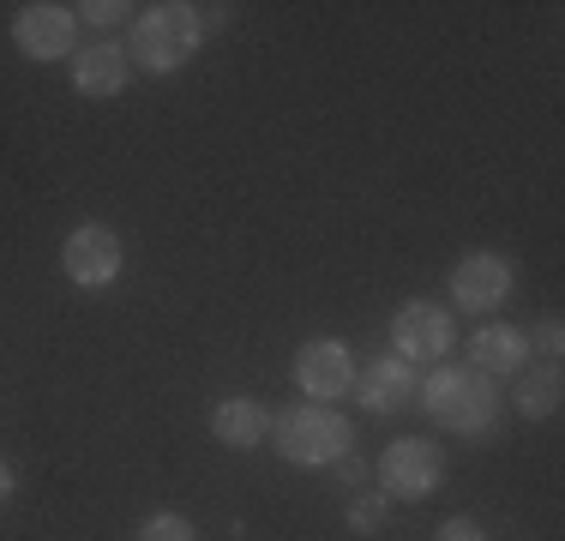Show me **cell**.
<instances>
[{
	"mask_svg": "<svg viewBox=\"0 0 565 541\" xmlns=\"http://www.w3.org/2000/svg\"><path fill=\"white\" fill-rule=\"evenodd\" d=\"M439 476H446V457L427 439H397V445H385V457H380V481H385V494H397V499H427L439 487Z\"/></svg>",
	"mask_w": 565,
	"mask_h": 541,
	"instance_id": "52a82bcc",
	"label": "cell"
},
{
	"mask_svg": "<svg viewBox=\"0 0 565 541\" xmlns=\"http://www.w3.org/2000/svg\"><path fill=\"white\" fill-rule=\"evenodd\" d=\"M73 24H78L73 7H61V0H31V7H19V19H12V43H19V54H31V61H61V54L73 49Z\"/></svg>",
	"mask_w": 565,
	"mask_h": 541,
	"instance_id": "ba28073f",
	"label": "cell"
},
{
	"mask_svg": "<svg viewBox=\"0 0 565 541\" xmlns=\"http://www.w3.org/2000/svg\"><path fill=\"white\" fill-rule=\"evenodd\" d=\"M535 343H542L547 356H559V349H565V319L559 314H542V325H535Z\"/></svg>",
	"mask_w": 565,
	"mask_h": 541,
	"instance_id": "d6986e66",
	"label": "cell"
},
{
	"mask_svg": "<svg viewBox=\"0 0 565 541\" xmlns=\"http://www.w3.org/2000/svg\"><path fill=\"white\" fill-rule=\"evenodd\" d=\"M523 349H530V337H523L518 325H481L476 343H469V368H481L488 379L523 373Z\"/></svg>",
	"mask_w": 565,
	"mask_h": 541,
	"instance_id": "7c38bea8",
	"label": "cell"
},
{
	"mask_svg": "<svg viewBox=\"0 0 565 541\" xmlns=\"http://www.w3.org/2000/svg\"><path fill=\"white\" fill-rule=\"evenodd\" d=\"M415 397H422V410L451 433H488L493 415H500V391H493V379L481 368H446V361H439Z\"/></svg>",
	"mask_w": 565,
	"mask_h": 541,
	"instance_id": "6da1fadb",
	"label": "cell"
},
{
	"mask_svg": "<svg viewBox=\"0 0 565 541\" xmlns=\"http://www.w3.org/2000/svg\"><path fill=\"white\" fill-rule=\"evenodd\" d=\"M511 283H518V270L505 253H463L451 270V301L463 314H500L511 301Z\"/></svg>",
	"mask_w": 565,
	"mask_h": 541,
	"instance_id": "5b68a950",
	"label": "cell"
},
{
	"mask_svg": "<svg viewBox=\"0 0 565 541\" xmlns=\"http://www.w3.org/2000/svg\"><path fill=\"white\" fill-rule=\"evenodd\" d=\"M392 349L409 368H439L451 356V314H439L434 301H403L392 319Z\"/></svg>",
	"mask_w": 565,
	"mask_h": 541,
	"instance_id": "277c9868",
	"label": "cell"
},
{
	"mask_svg": "<svg viewBox=\"0 0 565 541\" xmlns=\"http://www.w3.org/2000/svg\"><path fill=\"white\" fill-rule=\"evenodd\" d=\"M205 43V24H199V7H186V0H163V7H151L139 24H132V61L145 66V73H174V66H186Z\"/></svg>",
	"mask_w": 565,
	"mask_h": 541,
	"instance_id": "3957f363",
	"label": "cell"
},
{
	"mask_svg": "<svg viewBox=\"0 0 565 541\" xmlns=\"http://www.w3.org/2000/svg\"><path fill=\"white\" fill-rule=\"evenodd\" d=\"M61 265H66V277H73L78 289H109V283L120 277V235L109 223L73 229L66 247H61Z\"/></svg>",
	"mask_w": 565,
	"mask_h": 541,
	"instance_id": "8992f818",
	"label": "cell"
},
{
	"mask_svg": "<svg viewBox=\"0 0 565 541\" xmlns=\"http://www.w3.org/2000/svg\"><path fill=\"white\" fill-rule=\"evenodd\" d=\"M295 385L307 391V397H343L349 385H355V361H349V349L338 337H313V343L295 349Z\"/></svg>",
	"mask_w": 565,
	"mask_h": 541,
	"instance_id": "9c48e42d",
	"label": "cell"
},
{
	"mask_svg": "<svg viewBox=\"0 0 565 541\" xmlns=\"http://www.w3.org/2000/svg\"><path fill=\"white\" fill-rule=\"evenodd\" d=\"M434 541H488V530H481L476 518H446L439 523V535Z\"/></svg>",
	"mask_w": 565,
	"mask_h": 541,
	"instance_id": "ac0fdd59",
	"label": "cell"
},
{
	"mask_svg": "<svg viewBox=\"0 0 565 541\" xmlns=\"http://www.w3.org/2000/svg\"><path fill=\"white\" fill-rule=\"evenodd\" d=\"M271 439H277L282 464L319 469V464H338V457H349L355 427H349L331 403H301V410H282L277 422H271Z\"/></svg>",
	"mask_w": 565,
	"mask_h": 541,
	"instance_id": "7a4b0ae2",
	"label": "cell"
},
{
	"mask_svg": "<svg viewBox=\"0 0 565 541\" xmlns=\"http://www.w3.org/2000/svg\"><path fill=\"white\" fill-rule=\"evenodd\" d=\"M7 499H12V469L0 464V506H7Z\"/></svg>",
	"mask_w": 565,
	"mask_h": 541,
	"instance_id": "ffe728a7",
	"label": "cell"
},
{
	"mask_svg": "<svg viewBox=\"0 0 565 541\" xmlns=\"http://www.w3.org/2000/svg\"><path fill=\"white\" fill-rule=\"evenodd\" d=\"M355 385H361V403H367L373 415H397V410H409V403H415L422 379H415L409 361H373Z\"/></svg>",
	"mask_w": 565,
	"mask_h": 541,
	"instance_id": "8fae6325",
	"label": "cell"
},
{
	"mask_svg": "<svg viewBox=\"0 0 565 541\" xmlns=\"http://www.w3.org/2000/svg\"><path fill=\"white\" fill-rule=\"evenodd\" d=\"M127 49L120 43H90V49H78V61H73V85H78V97H120L127 91Z\"/></svg>",
	"mask_w": 565,
	"mask_h": 541,
	"instance_id": "30bf717a",
	"label": "cell"
},
{
	"mask_svg": "<svg viewBox=\"0 0 565 541\" xmlns=\"http://www.w3.org/2000/svg\"><path fill=\"white\" fill-rule=\"evenodd\" d=\"M385 523V499L380 494H367V499H355V506H349V530L355 535H373Z\"/></svg>",
	"mask_w": 565,
	"mask_h": 541,
	"instance_id": "2e32d148",
	"label": "cell"
},
{
	"mask_svg": "<svg viewBox=\"0 0 565 541\" xmlns=\"http://www.w3.org/2000/svg\"><path fill=\"white\" fill-rule=\"evenodd\" d=\"M559 397H565L559 361H547V368L523 373V379H518V391H511V403H518V415H523V422H547V415L559 410Z\"/></svg>",
	"mask_w": 565,
	"mask_h": 541,
	"instance_id": "5bb4252c",
	"label": "cell"
},
{
	"mask_svg": "<svg viewBox=\"0 0 565 541\" xmlns=\"http://www.w3.org/2000/svg\"><path fill=\"white\" fill-rule=\"evenodd\" d=\"M73 12H85L90 24H120L132 7H127V0H90V7H73Z\"/></svg>",
	"mask_w": 565,
	"mask_h": 541,
	"instance_id": "e0dca14e",
	"label": "cell"
},
{
	"mask_svg": "<svg viewBox=\"0 0 565 541\" xmlns=\"http://www.w3.org/2000/svg\"><path fill=\"white\" fill-rule=\"evenodd\" d=\"M139 541H199V530L181 511H151V518L139 523Z\"/></svg>",
	"mask_w": 565,
	"mask_h": 541,
	"instance_id": "9a60e30c",
	"label": "cell"
},
{
	"mask_svg": "<svg viewBox=\"0 0 565 541\" xmlns=\"http://www.w3.org/2000/svg\"><path fill=\"white\" fill-rule=\"evenodd\" d=\"M211 433H217V445H228V452H253L265 439V410L253 397H223L211 410Z\"/></svg>",
	"mask_w": 565,
	"mask_h": 541,
	"instance_id": "4fadbf2b",
	"label": "cell"
}]
</instances>
